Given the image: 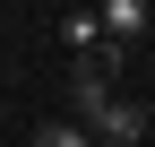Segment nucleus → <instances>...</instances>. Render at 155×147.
Returning <instances> with one entry per match:
<instances>
[{
	"instance_id": "f257e3e1",
	"label": "nucleus",
	"mask_w": 155,
	"mask_h": 147,
	"mask_svg": "<svg viewBox=\"0 0 155 147\" xmlns=\"http://www.w3.org/2000/svg\"><path fill=\"white\" fill-rule=\"evenodd\" d=\"M86 130L104 138V147H138V138H147V113H138V104H121V95H104V104L86 113Z\"/></svg>"
},
{
	"instance_id": "20e7f679",
	"label": "nucleus",
	"mask_w": 155,
	"mask_h": 147,
	"mask_svg": "<svg viewBox=\"0 0 155 147\" xmlns=\"http://www.w3.org/2000/svg\"><path fill=\"white\" fill-rule=\"evenodd\" d=\"M35 147H95V130H86V121H43Z\"/></svg>"
},
{
	"instance_id": "7ed1b4c3",
	"label": "nucleus",
	"mask_w": 155,
	"mask_h": 147,
	"mask_svg": "<svg viewBox=\"0 0 155 147\" xmlns=\"http://www.w3.org/2000/svg\"><path fill=\"white\" fill-rule=\"evenodd\" d=\"M147 0H104V35H112V43H138V35H147Z\"/></svg>"
},
{
	"instance_id": "f03ea898",
	"label": "nucleus",
	"mask_w": 155,
	"mask_h": 147,
	"mask_svg": "<svg viewBox=\"0 0 155 147\" xmlns=\"http://www.w3.org/2000/svg\"><path fill=\"white\" fill-rule=\"evenodd\" d=\"M61 43H69V52H112L104 9H69V17H61Z\"/></svg>"
}]
</instances>
